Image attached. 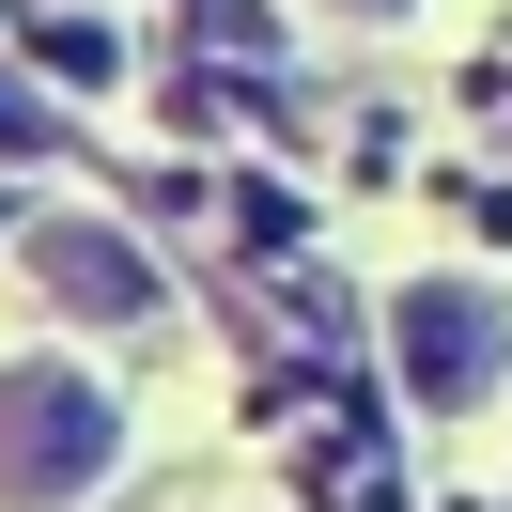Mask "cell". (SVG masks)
I'll list each match as a JSON object with an SVG mask.
<instances>
[{
  "label": "cell",
  "instance_id": "obj_3",
  "mask_svg": "<svg viewBox=\"0 0 512 512\" xmlns=\"http://www.w3.org/2000/svg\"><path fill=\"white\" fill-rule=\"evenodd\" d=\"M32 280L63 295V311H94V326L156 311V264H140V249H125L109 218H47V233H32Z\"/></svg>",
  "mask_w": 512,
  "mask_h": 512
},
{
  "label": "cell",
  "instance_id": "obj_1",
  "mask_svg": "<svg viewBox=\"0 0 512 512\" xmlns=\"http://www.w3.org/2000/svg\"><path fill=\"white\" fill-rule=\"evenodd\" d=\"M109 450H125V404H109L94 373H63V357H16V373H0V497L16 512L94 497Z\"/></svg>",
  "mask_w": 512,
  "mask_h": 512
},
{
  "label": "cell",
  "instance_id": "obj_2",
  "mask_svg": "<svg viewBox=\"0 0 512 512\" xmlns=\"http://www.w3.org/2000/svg\"><path fill=\"white\" fill-rule=\"evenodd\" d=\"M388 342H404V388H419V404H481V388L512 373V311L466 295V280H419L404 311H388Z\"/></svg>",
  "mask_w": 512,
  "mask_h": 512
},
{
  "label": "cell",
  "instance_id": "obj_4",
  "mask_svg": "<svg viewBox=\"0 0 512 512\" xmlns=\"http://www.w3.org/2000/svg\"><path fill=\"white\" fill-rule=\"evenodd\" d=\"M0 140H47V125H32V94H16V78H0Z\"/></svg>",
  "mask_w": 512,
  "mask_h": 512
}]
</instances>
